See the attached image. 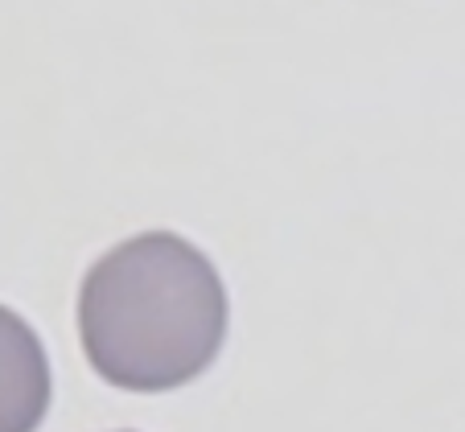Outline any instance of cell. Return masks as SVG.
<instances>
[{"label":"cell","mask_w":465,"mask_h":432,"mask_svg":"<svg viewBox=\"0 0 465 432\" xmlns=\"http://www.w3.org/2000/svg\"><path fill=\"white\" fill-rule=\"evenodd\" d=\"M79 338L112 388H182L211 367L227 338V289L193 243L173 231H144L87 272Z\"/></svg>","instance_id":"6da1fadb"},{"label":"cell","mask_w":465,"mask_h":432,"mask_svg":"<svg viewBox=\"0 0 465 432\" xmlns=\"http://www.w3.org/2000/svg\"><path fill=\"white\" fill-rule=\"evenodd\" d=\"M50 407V362L37 334L0 305V432H34Z\"/></svg>","instance_id":"7a4b0ae2"}]
</instances>
